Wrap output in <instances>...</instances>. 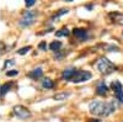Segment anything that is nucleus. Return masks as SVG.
<instances>
[{
  "label": "nucleus",
  "mask_w": 123,
  "mask_h": 122,
  "mask_svg": "<svg viewBox=\"0 0 123 122\" xmlns=\"http://www.w3.org/2000/svg\"><path fill=\"white\" fill-rule=\"evenodd\" d=\"M117 109V103L116 100H111V101H98L94 100L91 101L89 105L90 114L95 115V116H101V117H107L111 114H113Z\"/></svg>",
  "instance_id": "nucleus-1"
},
{
  "label": "nucleus",
  "mask_w": 123,
  "mask_h": 122,
  "mask_svg": "<svg viewBox=\"0 0 123 122\" xmlns=\"http://www.w3.org/2000/svg\"><path fill=\"white\" fill-rule=\"evenodd\" d=\"M96 68L101 74H111L112 72L116 70L115 64L106 57H101L96 62Z\"/></svg>",
  "instance_id": "nucleus-2"
},
{
  "label": "nucleus",
  "mask_w": 123,
  "mask_h": 122,
  "mask_svg": "<svg viewBox=\"0 0 123 122\" xmlns=\"http://www.w3.org/2000/svg\"><path fill=\"white\" fill-rule=\"evenodd\" d=\"M36 17H37V13L36 11H32V10L25 11L24 15L21 16V19H20L18 25L21 26V27H28V26H31V25L35 22Z\"/></svg>",
  "instance_id": "nucleus-3"
},
{
  "label": "nucleus",
  "mask_w": 123,
  "mask_h": 122,
  "mask_svg": "<svg viewBox=\"0 0 123 122\" xmlns=\"http://www.w3.org/2000/svg\"><path fill=\"white\" fill-rule=\"evenodd\" d=\"M91 78H92V74L89 72V70H78L71 81L78 84V83H84V81H87Z\"/></svg>",
  "instance_id": "nucleus-4"
},
{
  "label": "nucleus",
  "mask_w": 123,
  "mask_h": 122,
  "mask_svg": "<svg viewBox=\"0 0 123 122\" xmlns=\"http://www.w3.org/2000/svg\"><path fill=\"white\" fill-rule=\"evenodd\" d=\"M14 114L21 120H25V118H28L31 116V112L30 110L22 105H17V106H14Z\"/></svg>",
  "instance_id": "nucleus-5"
},
{
  "label": "nucleus",
  "mask_w": 123,
  "mask_h": 122,
  "mask_svg": "<svg viewBox=\"0 0 123 122\" xmlns=\"http://www.w3.org/2000/svg\"><path fill=\"white\" fill-rule=\"evenodd\" d=\"M108 93V85L105 83L104 80H100L97 83V86H96V94L100 95V96H104Z\"/></svg>",
  "instance_id": "nucleus-6"
},
{
  "label": "nucleus",
  "mask_w": 123,
  "mask_h": 122,
  "mask_svg": "<svg viewBox=\"0 0 123 122\" xmlns=\"http://www.w3.org/2000/svg\"><path fill=\"white\" fill-rule=\"evenodd\" d=\"M73 33H74V36L76 38H79L81 41H84V39H86L89 37V32H87V30H85V28H74Z\"/></svg>",
  "instance_id": "nucleus-7"
},
{
  "label": "nucleus",
  "mask_w": 123,
  "mask_h": 122,
  "mask_svg": "<svg viewBox=\"0 0 123 122\" xmlns=\"http://www.w3.org/2000/svg\"><path fill=\"white\" fill-rule=\"evenodd\" d=\"M76 72L78 70L75 68H67V69L63 70V73H62V78H63L64 80H73Z\"/></svg>",
  "instance_id": "nucleus-8"
},
{
  "label": "nucleus",
  "mask_w": 123,
  "mask_h": 122,
  "mask_svg": "<svg viewBox=\"0 0 123 122\" xmlns=\"http://www.w3.org/2000/svg\"><path fill=\"white\" fill-rule=\"evenodd\" d=\"M42 75H43L42 68H36V69L31 70V72L28 73V77H30L31 79H33V80H37V79H39V78H42Z\"/></svg>",
  "instance_id": "nucleus-9"
},
{
  "label": "nucleus",
  "mask_w": 123,
  "mask_h": 122,
  "mask_svg": "<svg viewBox=\"0 0 123 122\" xmlns=\"http://www.w3.org/2000/svg\"><path fill=\"white\" fill-rule=\"evenodd\" d=\"M111 89L115 91V94H118L121 91H123V86H122V83L119 80H113L111 84Z\"/></svg>",
  "instance_id": "nucleus-10"
},
{
  "label": "nucleus",
  "mask_w": 123,
  "mask_h": 122,
  "mask_svg": "<svg viewBox=\"0 0 123 122\" xmlns=\"http://www.w3.org/2000/svg\"><path fill=\"white\" fill-rule=\"evenodd\" d=\"M42 86L44 89H53L54 88V81L52 79H49V78H44L42 80Z\"/></svg>",
  "instance_id": "nucleus-11"
},
{
  "label": "nucleus",
  "mask_w": 123,
  "mask_h": 122,
  "mask_svg": "<svg viewBox=\"0 0 123 122\" xmlns=\"http://www.w3.org/2000/svg\"><path fill=\"white\" fill-rule=\"evenodd\" d=\"M69 35H70V31H69L67 27L60 28V30H58V31L55 32V36L57 37H68Z\"/></svg>",
  "instance_id": "nucleus-12"
},
{
  "label": "nucleus",
  "mask_w": 123,
  "mask_h": 122,
  "mask_svg": "<svg viewBox=\"0 0 123 122\" xmlns=\"http://www.w3.org/2000/svg\"><path fill=\"white\" fill-rule=\"evenodd\" d=\"M11 86H12V83L10 81V83H5L1 85V96L4 97L6 93H9L10 90H11Z\"/></svg>",
  "instance_id": "nucleus-13"
},
{
  "label": "nucleus",
  "mask_w": 123,
  "mask_h": 122,
  "mask_svg": "<svg viewBox=\"0 0 123 122\" xmlns=\"http://www.w3.org/2000/svg\"><path fill=\"white\" fill-rule=\"evenodd\" d=\"M60 47H62V42H60V41H53V42L49 45V49L53 51V52H57V51H59Z\"/></svg>",
  "instance_id": "nucleus-14"
},
{
  "label": "nucleus",
  "mask_w": 123,
  "mask_h": 122,
  "mask_svg": "<svg viewBox=\"0 0 123 122\" xmlns=\"http://www.w3.org/2000/svg\"><path fill=\"white\" fill-rule=\"evenodd\" d=\"M69 96H70L69 93H59V94H55L54 95V100L63 101V100H67V97H69Z\"/></svg>",
  "instance_id": "nucleus-15"
},
{
  "label": "nucleus",
  "mask_w": 123,
  "mask_h": 122,
  "mask_svg": "<svg viewBox=\"0 0 123 122\" xmlns=\"http://www.w3.org/2000/svg\"><path fill=\"white\" fill-rule=\"evenodd\" d=\"M69 13V10L68 9H62V10H59V11L52 17V20H54V19H58V17H60L62 15H65V14H68Z\"/></svg>",
  "instance_id": "nucleus-16"
},
{
  "label": "nucleus",
  "mask_w": 123,
  "mask_h": 122,
  "mask_svg": "<svg viewBox=\"0 0 123 122\" xmlns=\"http://www.w3.org/2000/svg\"><path fill=\"white\" fill-rule=\"evenodd\" d=\"M113 21L117 22V24H119V25H123V14L116 13V19L113 20Z\"/></svg>",
  "instance_id": "nucleus-17"
},
{
  "label": "nucleus",
  "mask_w": 123,
  "mask_h": 122,
  "mask_svg": "<svg viewBox=\"0 0 123 122\" xmlns=\"http://www.w3.org/2000/svg\"><path fill=\"white\" fill-rule=\"evenodd\" d=\"M30 49H31V46H27V47H22V48H20V49L17 51V53L22 56V54H26V53L28 52Z\"/></svg>",
  "instance_id": "nucleus-18"
},
{
  "label": "nucleus",
  "mask_w": 123,
  "mask_h": 122,
  "mask_svg": "<svg viewBox=\"0 0 123 122\" xmlns=\"http://www.w3.org/2000/svg\"><path fill=\"white\" fill-rule=\"evenodd\" d=\"M5 74H6V77H15V75H17V74H18V70L12 69V70H9V72H6Z\"/></svg>",
  "instance_id": "nucleus-19"
},
{
  "label": "nucleus",
  "mask_w": 123,
  "mask_h": 122,
  "mask_svg": "<svg viewBox=\"0 0 123 122\" xmlns=\"http://www.w3.org/2000/svg\"><path fill=\"white\" fill-rule=\"evenodd\" d=\"M15 64V60L14 59H9V60H5V64H4V68H7L10 65H14Z\"/></svg>",
  "instance_id": "nucleus-20"
},
{
  "label": "nucleus",
  "mask_w": 123,
  "mask_h": 122,
  "mask_svg": "<svg viewBox=\"0 0 123 122\" xmlns=\"http://www.w3.org/2000/svg\"><path fill=\"white\" fill-rule=\"evenodd\" d=\"M116 97H117V100L119 101V103H122V104H123V91H121V93L116 94Z\"/></svg>",
  "instance_id": "nucleus-21"
},
{
  "label": "nucleus",
  "mask_w": 123,
  "mask_h": 122,
  "mask_svg": "<svg viewBox=\"0 0 123 122\" xmlns=\"http://www.w3.org/2000/svg\"><path fill=\"white\" fill-rule=\"evenodd\" d=\"M38 47H39V49H42V51H47V45H46V42H41Z\"/></svg>",
  "instance_id": "nucleus-22"
},
{
  "label": "nucleus",
  "mask_w": 123,
  "mask_h": 122,
  "mask_svg": "<svg viewBox=\"0 0 123 122\" xmlns=\"http://www.w3.org/2000/svg\"><path fill=\"white\" fill-rule=\"evenodd\" d=\"M36 4V0H26V6H32Z\"/></svg>",
  "instance_id": "nucleus-23"
},
{
  "label": "nucleus",
  "mask_w": 123,
  "mask_h": 122,
  "mask_svg": "<svg viewBox=\"0 0 123 122\" xmlns=\"http://www.w3.org/2000/svg\"><path fill=\"white\" fill-rule=\"evenodd\" d=\"M87 122H101V120H96V118H90Z\"/></svg>",
  "instance_id": "nucleus-24"
},
{
  "label": "nucleus",
  "mask_w": 123,
  "mask_h": 122,
  "mask_svg": "<svg viewBox=\"0 0 123 122\" xmlns=\"http://www.w3.org/2000/svg\"><path fill=\"white\" fill-rule=\"evenodd\" d=\"M86 9H89V10H91V9H92V5H86Z\"/></svg>",
  "instance_id": "nucleus-25"
}]
</instances>
